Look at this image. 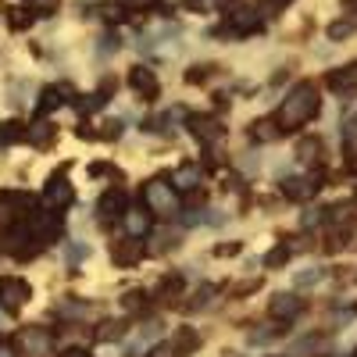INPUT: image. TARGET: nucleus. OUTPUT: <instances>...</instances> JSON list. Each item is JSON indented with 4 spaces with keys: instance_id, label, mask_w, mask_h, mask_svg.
I'll use <instances>...</instances> for the list:
<instances>
[{
    "instance_id": "40",
    "label": "nucleus",
    "mask_w": 357,
    "mask_h": 357,
    "mask_svg": "<svg viewBox=\"0 0 357 357\" xmlns=\"http://www.w3.org/2000/svg\"><path fill=\"white\" fill-rule=\"evenodd\" d=\"M347 8H350V11L357 15V0H347Z\"/></svg>"
},
{
    "instance_id": "37",
    "label": "nucleus",
    "mask_w": 357,
    "mask_h": 357,
    "mask_svg": "<svg viewBox=\"0 0 357 357\" xmlns=\"http://www.w3.org/2000/svg\"><path fill=\"white\" fill-rule=\"evenodd\" d=\"M151 357H175V347H154Z\"/></svg>"
},
{
    "instance_id": "39",
    "label": "nucleus",
    "mask_w": 357,
    "mask_h": 357,
    "mask_svg": "<svg viewBox=\"0 0 357 357\" xmlns=\"http://www.w3.org/2000/svg\"><path fill=\"white\" fill-rule=\"evenodd\" d=\"M122 4H132V8H143V4H151V0H122Z\"/></svg>"
},
{
    "instance_id": "10",
    "label": "nucleus",
    "mask_w": 357,
    "mask_h": 357,
    "mask_svg": "<svg viewBox=\"0 0 357 357\" xmlns=\"http://www.w3.org/2000/svg\"><path fill=\"white\" fill-rule=\"evenodd\" d=\"M200 343H204V340H200V333H197V329H190V325H183V329L175 333V343H172V347H175V357H190V354H197V350H200Z\"/></svg>"
},
{
    "instance_id": "42",
    "label": "nucleus",
    "mask_w": 357,
    "mask_h": 357,
    "mask_svg": "<svg viewBox=\"0 0 357 357\" xmlns=\"http://www.w3.org/2000/svg\"><path fill=\"white\" fill-rule=\"evenodd\" d=\"M354 357H357V350H354Z\"/></svg>"
},
{
    "instance_id": "34",
    "label": "nucleus",
    "mask_w": 357,
    "mask_h": 357,
    "mask_svg": "<svg viewBox=\"0 0 357 357\" xmlns=\"http://www.w3.org/2000/svg\"><path fill=\"white\" fill-rule=\"evenodd\" d=\"M211 296H215V289H211V286H207V289H200V293H197V301H193V307H204L207 301H211Z\"/></svg>"
},
{
    "instance_id": "22",
    "label": "nucleus",
    "mask_w": 357,
    "mask_h": 357,
    "mask_svg": "<svg viewBox=\"0 0 357 357\" xmlns=\"http://www.w3.org/2000/svg\"><path fill=\"white\" fill-rule=\"evenodd\" d=\"M25 132H22V126L18 122H8V126H0V143H18Z\"/></svg>"
},
{
    "instance_id": "4",
    "label": "nucleus",
    "mask_w": 357,
    "mask_h": 357,
    "mask_svg": "<svg viewBox=\"0 0 357 357\" xmlns=\"http://www.w3.org/2000/svg\"><path fill=\"white\" fill-rule=\"evenodd\" d=\"M301 311H304V304L296 301L293 293H275L272 301H268V314H272L275 321H293Z\"/></svg>"
},
{
    "instance_id": "8",
    "label": "nucleus",
    "mask_w": 357,
    "mask_h": 357,
    "mask_svg": "<svg viewBox=\"0 0 357 357\" xmlns=\"http://www.w3.org/2000/svg\"><path fill=\"white\" fill-rule=\"evenodd\" d=\"M122 207H126V193L122 190H107L100 197V204H97V215H100V222H111V218L122 215Z\"/></svg>"
},
{
    "instance_id": "23",
    "label": "nucleus",
    "mask_w": 357,
    "mask_h": 357,
    "mask_svg": "<svg viewBox=\"0 0 357 357\" xmlns=\"http://www.w3.org/2000/svg\"><path fill=\"white\" fill-rule=\"evenodd\" d=\"M122 336H126V329H122V325H118V321H107L104 329H100V336H97V340L111 343V340H122Z\"/></svg>"
},
{
    "instance_id": "21",
    "label": "nucleus",
    "mask_w": 357,
    "mask_h": 357,
    "mask_svg": "<svg viewBox=\"0 0 357 357\" xmlns=\"http://www.w3.org/2000/svg\"><path fill=\"white\" fill-rule=\"evenodd\" d=\"M293 254V243H286V247H275L272 254L264 257V268H279V264H286V257Z\"/></svg>"
},
{
    "instance_id": "6",
    "label": "nucleus",
    "mask_w": 357,
    "mask_h": 357,
    "mask_svg": "<svg viewBox=\"0 0 357 357\" xmlns=\"http://www.w3.org/2000/svg\"><path fill=\"white\" fill-rule=\"evenodd\" d=\"M183 289H186L183 275L172 272V275H165V279L158 282V289H154V301H161V304H175L178 296H183Z\"/></svg>"
},
{
    "instance_id": "9",
    "label": "nucleus",
    "mask_w": 357,
    "mask_h": 357,
    "mask_svg": "<svg viewBox=\"0 0 357 357\" xmlns=\"http://www.w3.org/2000/svg\"><path fill=\"white\" fill-rule=\"evenodd\" d=\"M200 183H204V168L200 165H183L175 172V190L178 193H193Z\"/></svg>"
},
{
    "instance_id": "25",
    "label": "nucleus",
    "mask_w": 357,
    "mask_h": 357,
    "mask_svg": "<svg viewBox=\"0 0 357 357\" xmlns=\"http://www.w3.org/2000/svg\"><path fill=\"white\" fill-rule=\"evenodd\" d=\"M350 33H354V22H333V25H329V36H333V40H347Z\"/></svg>"
},
{
    "instance_id": "1",
    "label": "nucleus",
    "mask_w": 357,
    "mask_h": 357,
    "mask_svg": "<svg viewBox=\"0 0 357 357\" xmlns=\"http://www.w3.org/2000/svg\"><path fill=\"white\" fill-rule=\"evenodd\" d=\"M318 114V86L314 82H296L286 100L279 104V126L282 129H301Z\"/></svg>"
},
{
    "instance_id": "7",
    "label": "nucleus",
    "mask_w": 357,
    "mask_h": 357,
    "mask_svg": "<svg viewBox=\"0 0 357 357\" xmlns=\"http://www.w3.org/2000/svg\"><path fill=\"white\" fill-rule=\"evenodd\" d=\"M33 204L25 193H0V222H15L25 207Z\"/></svg>"
},
{
    "instance_id": "36",
    "label": "nucleus",
    "mask_w": 357,
    "mask_h": 357,
    "mask_svg": "<svg viewBox=\"0 0 357 357\" xmlns=\"http://www.w3.org/2000/svg\"><path fill=\"white\" fill-rule=\"evenodd\" d=\"M215 254H218V257H229V254H240V243H225V247H218Z\"/></svg>"
},
{
    "instance_id": "35",
    "label": "nucleus",
    "mask_w": 357,
    "mask_h": 357,
    "mask_svg": "<svg viewBox=\"0 0 357 357\" xmlns=\"http://www.w3.org/2000/svg\"><path fill=\"white\" fill-rule=\"evenodd\" d=\"M204 222H211V225H225V211H207Z\"/></svg>"
},
{
    "instance_id": "18",
    "label": "nucleus",
    "mask_w": 357,
    "mask_h": 357,
    "mask_svg": "<svg viewBox=\"0 0 357 357\" xmlns=\"http://www.w3.org/2000/svg\"><path fill=\"white\" fill-rule=\"evenodd\" d=\"M143 257V247L136 243V240H129V243H122V247H114V261L118 264H136Z\"/></svg>"
},
{
    "instance_id": "12",
    "label": "nucleus",
    "mask_w": 357,
    "mask_h": 357,
    "mask_svg": "<svg viewBox=\"0 0 357 357\" xmlns=\"http://www.w3.org/2000/svg\"><path fill=\"white\" fill-rule=\"evenodd\" d=\"M129 86L136 89L139 97H158V75L146 68H132L129 72Z\"/></svg>"
},
{
    "instance_id": "17",
    "label": "nucleus",
    "mask_w": 357,
    "mask_h": 357,
    "mask_svg": "<svg viewBox=\"0 0 357 357\" xmlns=\"http://www.w3.org/2000/svg\"><path fill=\"white\" fill-rule=\"evenodd\" d=\"M321 154H325V146H321V139H301V146H296V158H301L304 165H314V161H321Z\"/></svg>"
},
{
    "instance_id": "5",
    "label": "nucleus",
    "mask_w": 357,
    "mask_h": 357,
    "mask_svg": "<svg viewBox=\"0 0 357 357\" xmlns=\"http://www.w3.org/2000/svg\"><path fill=\"white\" fill-rule=\"evenodd\" d=\"M257 29H261V15L250 11V8H240V11H232V15H229V33H236V36L257 33Z\"/></svg>"
},
{
    "instance_id": "3",
    "label": "nucleus",
    "mask_w": 357,
    "mask_h": 357,
    "mask_svg": "<svg viewBox=\"0 0 357 357\" xmlns=\"http://www.w3.org/2000/svg\"><path fill=\"white\" fill-rule=\"evenodd\" d=\"M29 301V286L25 279H0V307H8V311H18L22 304Z\"/></svg>"
},
{
    "instance_id": "19",
    "label": "nucleus",
    "mask_w": 357,
    "mask_h": 357,
    "mask_svg": "<svg viewBox=\"0 0 357 357\" xmlns=\"http://www.w3.org/2000/svg\"><path fill=\"white\" fill-rule=\"evenodd\" d=\"M126 229H129V236H143V232H151V215H143V211H129V215H126Z\"/></svg>"
},
{
    "instance_id": "11",
    "label": "nucleus",
    "mask_w": 357,
    "mask_h": 357,
    "mask_svg": "<svg viewBox=\"0 0 357 357\" xmlns=\"http://www.w3.org/2000/svg\"><path fill=\"white\" fill-rule=\"evenodd\" d=\"M47 204H54V207H65V204H72V186H68V178L65 175H54L50 183H47Z\"/></svg>"
},
{
    "instance_id": "32",
    "label": "nucleus",
    "mask_w": 357,
    "mask_h": 357,
    "mask_svg": "<svg viewBox=\"0 0 357 357\" xmlns=\"http://www.w3.org/2000/svg\"><path fill=\"white\" fill-rule=\"evenodd\" d=\"M29 4H33V8L40 11V15H50V11L57 8V0H29Z\"/></svg>"
},
{
    "instance_id": "31",
    "label": "nucleus",
    "mask_w": 357,
    "mask_h": 357,
    "mask_svg": "<svg viewBox=\"0 0 357 357\" xmlns=\"http://www.w3.org/2000/svg\"><path fill=\"white\" fill-rule=\"evenodd\" d=\"M289 4H293V0H261V11H282Z\"/></svg>"
},
{
    "instance_id": "2",
    "label": "nucleus",
    "mask_w": 357,
    "mask_h": 357,
    "mask_svg": "<svg viewBox=\"0 0 357 357\" xmlns=\"http://www.w3.org/2000/svg\"><path fill=\"white\" fill-rule=\"evenodd\" d=\"M143 200H146V207H151V215L168 218L178 207V190L168 186V178H151V183L143 186Z\"/></svg>"
},
{
    "instance_id": "16",
    "label": "nucleus",
    "mask_w": 357,
    "mask_h": 357,
    "mask_svg": "<svg viewBox=\"0 0 357 357\" xmlns=\"http://www.w3.org/2000/svg\"><path fill=\"white\" fill-rule=\"evenodd\" d=\"M190 129H193V136H197L200 143H211V139H218V136H222L218 122H211V118H200V114H193V118H190Z\"/></svg>"
},
{
    "instance_id": "13",
    "label": "nucleus",
    "mask_w": 357,
    "mask_h": 357,
    "mask_svg": "<svg viewBox=\"0 0 357 357\" xmlns=\"http://www.w3.org/2000/svg\"><path fill=\"white\" fill-rule=\"evenodd\" d=\"M22 343H25V350L33 354V357H47V354H50V347H54V340H50L43 329H25Z\"/></svg>"
},
{
    "instance_id": "15",
    "label": "nucleus",
    "mask_w": 357,
    "mask_h": 357,
    "mask_svg": "<svg viewBox=\"0 0 357 357\" xmlns=\"http://www.w3.org/2000/svg\"><path fill=\"white\" fill-rule=\"evenodd\" d=\"M314 178H286L282 183V193L289 197V200H311L314 197Z\"/></svg>"
},
{
    "instance_id": "30",
    "label": "nucleus",
    "mask_w": 357,
    "mask_h": 357,
    "mask_svg": "<svg viewBox=\"0 0 357 357\" xmlns=\"http://www.w3.org/2000/svg\"><path fill=\"white\" fill-rule=\"evenodd\" d=\"M57 311H61L65 318H82V314H86V304H61Z\"/></svg>"
},
{
    "instance_id": "14",
    "label": "nucleus",
    "mask_w": 357,
    "mask_h": 357,
    "mask_svg": "<svg viewBox=\"0 0 357 357\" xmlns=\"http://www.w3.org/2000/svg\"><path fill=\"white\" fill-rule=\"evenodd\" d=\"M329 86L336 89V93H357V61L347 65V68H340V72H333L329 75Z\"/></svg>"
},
{
    "instance_id": "29",
    "label": "nucleus",
    "mask_w": 357,
    "mask_h": 357,
    "mask_svg": "<svg viewBox=\"0 0 357 357\" xmlns=\"http://www.w3.org/2000/svg\"><path fill=\"white\" fill-rule=\"evenodd\" d=\"M314 347H321V336H307V340H301V343H293V354H307V350H314Z\"/></svg>"
},
{
    "instance_id": "41",
    "label": "nucleus",
    "mask_w": 357,
    "mask_h": 357,
    "mask_svg": "<svg viewBox=\"0 0 357 357\" xmlns=\"http://www.w3.org/2000/svg\"><path fill=\"white\" fill-rule=\"evenodd\" d=\"M68 357H89V354H82V350H72V354H68Z\"/></svg>"
},
{
    "instance_id": "33",
    "label": "nucleus",
    "mask_w": 357,
    "mask_h": 357,
    "mask_svg": "<svg viewBox=\"0 0 357 357\" xmlns=\"http://www.w3.org/2000/svg\"><path fill=\"white\" fill-rule=\"evenodd\" d=\"M97 15H104V18H111V22H118V18H122V11H118L114 4H100V8H97Z\"/></svg>"
},
{
    "instance_id": "26",
    "label": "nucleus",
    "mask_w": 357,
    "mask_h": 357,
    "mask_svg": "<svg viewBox=\"0 0 357 357\" xmlns=\"http://www.w3.org/2000/svg\"><path fill=\"white\" fill-rule=\"evenodd\" d=\"M254 136H257V139H275L279 132H275L272 122H257V126H254Z\"/></svg>"
},
{
    "instance_id": "20",
    "label": "nucleus",
    "mask_w": 357,
    "mask_h": 357,
    "mask_svg": "<svg viewBox=\"0 0 357 357\" xmlns=\"http://www.w3.org/2000/svg\"><path fill=\"white\" fill-rule=\"evenodd\" d=\"M321 275H325V272H321V268H314V264H311V268H301V272L293 275V286H314Z\"/></svg>"
},
{
    "instance_id": "24",
    "label": "nucleus",
    "mask_w": 357,
    "mask_h": 357,
    "mask_svg": "<svg viewBox=\"0 0 357 357\" xmlns=\"http://www.w3.org/2000/svg\"><path fill=\"white\" fill-rule=\"evenodd\" d=\"M61 104V89H43V100H40V111H54Z\"/></svg>"
},
{
    "instance_id": "28",
    "label": "nucleus",
    "mask_w": 357,
    "mask_h": 357,
    "mask_svg": "<svg viewBox=\"0 0 357 357\" xmlns=\"http://www.w3.org/2000/svg\"><path fill=\"white\" fill-rule=\"evenodd\" d=\"M86 254H89V247H86V243H68V250H65V257H68L72 264H75V261H82Z\"/></svg>"
},
{
    "instance_id": "27",
    "label": "nucleus",
    "mask_w": 357,
    "mask_h": 357,
    "mask_svg": "<svg viewBox=\"0 0 357 357\" xmlns=\"http://www.w3.org/2000/svg\"><path fill=\"white\" fill-rule=\"evenodd\" d=\"M126 311H143V293L139 289H132V293H126Z\"/></svg>"
},
{
    "instance_id": "38",
    "label": "nucleus",
    "mask_w": 357,
    "mask_h": 357,
    "mask_svg": "<svg viewBox=\"0 0 357 357\" xmlns=\"http://www.w3.org/2000/svg\"><path fill=\"white\" fill-rule=\"evenodd\" d=\"M0 357H18V354H15L11 343H0Z\"/></svg>"
}]
</instances>
